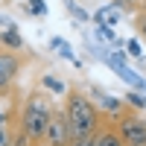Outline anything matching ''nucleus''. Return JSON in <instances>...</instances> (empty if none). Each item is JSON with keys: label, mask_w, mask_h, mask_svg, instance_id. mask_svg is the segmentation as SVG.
I'll list each match as a JSON object with an SVG mask.
<instances>
[{"label": "nucleus", "mask_w": 146, "mask_h": 146, "mask_svg": "<svg viewBox=\"0 0 146 146\" xmlns=\"http://www.w3.org/2000/svg\"><path fill=\"white\" fill-rule=\"evenodd\" d=\"M64 117H67V126H70V135L73 140L79 137H96L100 129L105 126V114L96 108V102L91 96H85L79 88H70L64 96Z\"/></svg>", "instance_id": "1"}, {"label": "nucleus", "mask_w": 146, "mask_h": 146, "mask_svg": "<svg viewBox=\"0 0 146 146\" xmlns=\"http://www.w3.org/2000/svg\"><path fill=\"white\" fill-rule=\"evenodd\" d=\"M53 102H50V96L41 94V91H32L23 96V102L18 105V120H15V129L23 131L32 146H38L44 143V135H47V126H50V120H53Z\"/></svg>", "instance_id": "2"}, {"label": "nucleus", "mask_w": 146, "mask_h": 146, "mask_svg": "<svg viewBox=\"0 0 146 146\" xmlns=\"http://www.w3.org/2000/svg\"><path fill=\"white\" fill-rule=\"evenodd\" d=\"M114 129L123 140V146H146V117H140L137 111L126 108L114 120Z\"/></svg>", "instance_id": "3"}, {"label": "nucleus", "mask_w": 146, "mask_h": 146, "mask_svg": "<svg viewBox=\"0 0 146 146\" xmlns=\"http://www.w3.org/2000/svg\"><path fill=\"white\" fill-rule=\"evenodd\" d=\"M21 70H23V56H21V53L0 50V96L15 88Z\"/></svg>", "instance_id": "4"}, {"label": "nucleus", "mask_w": 146, "mask_h": 146, "mask_svg": "<svg viewBox=\"0 0 146 146\" xmlns=\"http://www.w3.org/2000/svg\"><path fill=\"white\" fill-rule=\"evenodd\" d=\"M73 135H70V126H67V117L62 108H56L53 111V120L50 126H47V135H44V143L47 146H70Z\"/></svg>", "instance_id": "5"}, {"label": "nucleus", "mask_w": 146, "mask_h": 146, "mask_svg": "<svg viewBox=\"0 0 146 146\" xmlns=\"http://www.w3.org/2000/svg\"><path fill=\"white\" fill-rule=\"evenodd\" d=\"M102 58H105V64L111 67V70H114V73H117V76L123 79V82H129L135 91L146 94V79H140V76H137V73L131 70V67H126V56H123V53H108V56H102Z\"/></svg>", "instance_id": "6"}, {"label": "nucleus", "mask_w": 146, "mask_h": 146, "mask_svg": "<svg viewBox=\"0 0 146 146\" xmlns=\"http://www.w3.org/2000/svg\"><path fill=\"white\" fill-rule=\"evenodd\" d=\"M91 94H94V102H96V108H100V111H102L108 120H117L120 114L126 111V102H123V100H117V96H111V94H105L102 88H94Z\"/></svg>", "instance_id": "7"}, {"label": "nucleus", "mask_w": 146, "mask_h": 146, "mask_svg": "<svg viewBox=\"0 0 146 146\" xmlns=\"http://www.w3.org/2000/svg\"><path fill=\"white\" fill-rule=\"evenodd\" d=\"M0 47L9 53H23V35L18 32V27H9V29H0Z\"/></svg>", "instance_id": "8"}, {"label": "nucleus", "mask_w": 146, "mask_h": 146, "mask_svg": "<svg viewBox=\"0 0 146 146\" xmlns=\"http://www.w3.org/2000/svg\"><path fill=\"white\" fill-rule=\"evenodd\" d=\"M94 146H123V140H120L117 129H114V120L105 117V126L100 129V135L94 137Z\"/></svg>", "instance_id": "9"}, {"label": "nucleus", "mask_w": 146, "mask_h": 146, "mask_svg": "<svg viewBox=\"0 0 146 146\" xmlns=\"http://www.w3.org/2000/svg\"><path fill=\"white\" fill-rule=\"evenodd\" d=\"M41 88H47V91L56 94V96H67V91H70L58 73H44V76H41Z\"/></svg>", "instance_id": "10"}, {"label": "nucleus", "mask_w": 146, "mask_h": 146, "mask_svg": "<svg viewBox=\"0 0 146 146\" xmlns=\"http://www.w3.org/2000/svg\"><path fill=\"white\" fill-rule=\"evenodd\" d=\"M123 102H126V108H131V111H143V108H146V94H140V91H129Z\"/></svg>", "instance_id": "11"}, {"label": "nucleus", "mask_w": 146, "mask_h": 146, "mask_svg": "<svg viewBox=\"0 0 146 146\" xmlns=\"http://www.w3.org/2000/svg\"><path fill=\"white\" fill-rule=\"evenodd\" d=\"M135 32H137L140 41H146V9H140L135 15Z\"/></svg>", "instance_id": "12"}, {"label": "nucleus", "mask_w": 146, "mask_h": 146, "mask_svg": "<svg viewBox=\"0 0 146 146\" xmlns=\"http://www.w3.org/2000/svg\"><path fill=\"white\" fill-rule=\"evenodd\" d=\"M27 12L35 15V18H44L47 15V3L44 0H27Z\"/></svg>", "instance_id": "13"}, {"label": "nucleus", "mask_w": 146, "mask_h": 146, "mask_svg": "<svg viewBox=\"0 0 146 146\" xmlns=\"http://www.w3.org/2000/svg\"><path fill=\"white\" fill-rule=\"evenodd\" d=\"M126 50H129V56L135 58V62H140V58H143V47H140V38H129V41H126Z\"/></svg>", "instance_id": "14"}, {"label": "nucleus", "mask_w": 146, "mask_h": 146, "mask_svg": "<svg viewBox=\"0 0 146 146\" xmlns=\"http://www.w3.org/2000/svg\"><path fill=\"white\" fill-rule=\"evenodd\" d=\"M64 3H67L70 15L76 18V21H88V12H85V9H79V6H76V0H64Z\"/></svg>", "instance_id": "15"}, {"label": "nucleus", "mask_w": 146, "mask_h": 146, "mask_svg": "<svg viewBox=\"0 0 146 146\" xmlns=\"http://www.w3.org/2000/svg\"><path fill=\"white\" fill-rule=\"evenodd\" d=\"M114 3H117L120 9H126V12H135L137 6H143V0H114Z\"/></svg>", "instance_id": "16"}, {"label": "nucleus", "mask_w": 146, "mask_h": 146, "mask_svg": "<svg viewBox=\"0 0 146 146\" xmlns=\"http://www.w3.org/2000/svg\"><path fill=\"white\" fill-rule=\"evenodd\" d=\"M70 146H94V137H79V140H70Z\"/></svg>", "instance_id": "17"}, {"label": "nucleus", "mask_w": 146, "mask_h": 146, "mask_svg": "<svg viewBox=\"0 0 146 146\" xmlns=\"http://www.w3.org/2000/svg\"><path fill=\"white\" fill-rule=\"evenodd\" d=\"M62 47H64L62 38H50V50H62Z\"/></svg>", "instance_id": "18"}, {"label": "nucleus", "mask_w": 146, "mask_h": 146, "mask_svg": "<svg viewBox=\"0 0 146 146\" xmlns=\"http://www.w3.org/2000/svg\"><path fill=\"white\" fill-rule=\"evenodd\" d=\"M9 123V114H3V111H0V126H6Z\"/></svg>", "instance_id": "19"}, {"label": "nucleus", "mask_w": 146, "mask_h": 146, "mask_svg": "<svg viewBox=\"0 0 146 146\" xmlns=\"http://www.w3.org/2000/svg\"><path fill=\"white\" fill-rule=\"evenodd\" d=\"M143 9H146V0H143Z\"/></svg>", "instance_id": "20"}, {"label": "nucleus", "mask_w": 146, "mask_h": 146, "mask_svg": "<svg viewBox=\"0 0 146 146\" xmlns=\"http://www.w3.org/2000/svg\"><path fill=\"white\" fill-rule=\"evenodd\" d=\"M38 146H47V143H38Z\"/></svg>", "instance_id": "21"}, {"label": "nucleus", "mask_w": 146, "mask_h": 146, "mask_svg": "<svg viewBox=\"0 0 146 146\" xmlns=\"http://www.w3.org/2000/svg\"><path fill=\"white\" fill-rule=\"evenodd\" d=\"M0 50H3V47H0Z\"/></svg>", "instance_id": "22"}]
</instances>
